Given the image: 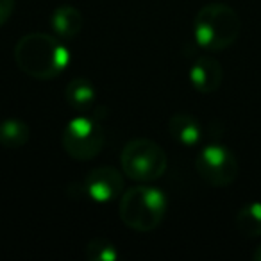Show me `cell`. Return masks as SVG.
<instances>
[{
  "label": "cell",
  "mask_w": 261,
  "mask_h": 261,
  "mask_svg": "<svg viewBox=\"0 0 261 261\" xmlns=\"http://www.w3.org/2000/svg\"><path fill=\"white\" fill-rule=\"evenodd\" d=\"M84 256L90 261H116L118 257V250L116 245L109 240L97 236V238L90 240L84 249Z\"/></svg>",
  "instance_id": "cell-14"
},
{
  "label": "cell",
  "mask_w": 261,
  "mask_h": 261,
  "mask_svg": "<svg viewBox=\"0 0 261 261\" xmlns=\"http://www.w3.org/2000/svg\"><path fill=\"white\" fill-rule=\"evenodd\" d=\"M242 20L227 4L211 2L200 8L193 22V36L199 47L211 52L229 48L240 36Z\"/></svg>",
  "instance_id": "cell-2"
},
{
  "label": "cell",
  "mask_w": 261,
  "mask_h": 261,
  "mask_svg": "<svg viewBox=\"0 0 261 261\" xmlns=\"http://www.w3.org/2000/svg\"><path fill=\"white\" fill-rule=\"evenodd\" d=\"M83 15L70 4L59 6L50 16V27L59 40H73L83 29Z\"/></svg>",
  "instance_id": "cell-10"
},
{
  "label": "cell",
  "mask_w": 261,
  "mask_h": 261,
  "mask_svg": "<svg viewBox=\"0 0 261 261\" xmlns=\"http://www.w3.org/2000/svg\"><path fill=\"white\" fill-rule=\"evenodd\" d=\"M195 168L202 181L217 188L232 185L238 177V161L234 154L220 143L202 147L197 154Z\"/></svg>",
  "instance_id": "cell-6"
},
{
  "label": "cell",
  "mask_w": 261,
  "mask_h": 261,
  "mask_svg": "<svg viewBox=\"0 0 261 261\" xmlns=\"http://www.w3.org/2000/svg\"><path fill=\"white\" fill-rule=\"evenodd\" d=\"M234 225L240 234L247 238L261 236V202H249L238 210Z\"/></svg>",
  "instance_id": "cell-12"
},
{
  "label": "cell",
  "mask_w": 261,
  "mask_h": 261,
  "mask_svg": "<svg viewBox=\"0 0 261 261\" xmlns=\"http://www.w3.org/2000/svg\"><path fill=\"white\" fill-rule=\"evenodd\" d=\"M168 210L167 195L154 186H133L120 199L118 213L127 227L138 232H150L160 227Z\"/></svg>",
  "instance_id": "cell-3"
},
{
  "label": "cell",
  "mask_w": 261,
  "mask_h": 261,
  "mask_svg": "<svg viewBox=\"0 0 261 261\" xmlns=\"http://www.w3.org/2000/svg\"><path fill=\"white\" fill-rule=\"evenodd\" d=\"M168 130L172 138L182 147H195L202 140V127L195 116L188 113H175L168 120Z\"/></svg>",
  "instance_id": "cell-9"
},
{
  "label": "cell",
  "mask_w": 261,
  "mask_h": 261,
  "mask_svg": "<svg viewBox=\"0 0 261 261\" xmlns=\"http://www.w3.org/2000/svg\"><path fill=\"white\" fill-rule=\"evenodd\" d=\"M65 98L68 102L70 108L75 111H88L93 108L95 100H97V91L95 86L84 77H73L65 90Z\"/></svg>",
  "instance_id": "cell-11"
},
{
  "label": "cell",
  "mask_w": 261,
  "mask_h": 261,
  "mask_svg": "<svg viewBox=\"0 0 261 261\" xmlns=\"http://www.w3.org/2000/svg\"><path fill=\"white\" fill-rule=\"evenodd\" d=\"M70 58V50L56 34H25L15 47L16 65L33 79L48 81L58 77L68 68Z\"/></svg>",
  "instance_id": "cell-1"
},
{
  "label": "cell",
  "mask_w": 261,
  "mask_h": 261,
  "mask_svg": "<svg viewBox=\"0 0 261 261\" xmlns=\"http://www.w3.org/2000/svg\"><path fill=\"white\" fill-rule=\"evenodd\" d=\"M84 193L97 204H108L116 200L125 192L123 172L115 167H98L88 172L83 182Z\"/></svg>",
  "instance_id": "cell-7"
},
{
  "label": "cell",
  "mask_w": 261,
  "mask_h": 261,
  "mask_svg": "<svg viewBox=\"0 0 261 261\" xmlns=\"http://www.w3.org/2000/svg\"><path fill=\"white\" fill-rule=\"evenodd\" d=\"M61 142L63 149L70 158L77 161H88L102 152L106 135L97 120L79 115L65 125Z\"/></svg>",
  "instance_id": "cell-5"
},
{
  "label": "cell",
  "mask_w": 261,
  "mask_h": 261,
  "mask_svg": "<svg viewBox=\"0 0 261 261\" xmlns=\"http://www.w3.org/2000/svg\"><path fill=\"white\" fill-rule=\"evenodd\" d=\"M15 11V0H0V27L11 18Z\"/></svg>",
  "instance_id": "cell-15"
},
{
  "label": "cell",
  "mask_w": 261,
  "mask_h": 261,
  "mask_svg": "<svg viewBox=\"0 0 261 261\" xmlns=\"http://www.w3.org/2000/svg\"><path fill=\"white\" fill-rule=\"evenodd\" d=\"M254 259H256V261H261V243L257 245L256 252H254Z\"/></svg>",
  "instance_id": "cell-16"
},
{
  "label": "cell",
  "mask_w": 261,
  "mask_h": 261,
  "mask_svg": "<svg viewBox=\"0 0 261 261\" xmlns=\"http://www.w3.org/2000/svg\"><path fill=\"white\" fill-rule=\"evenodd\" d=\"M222 65L215 58H199L190 68V83L199 93H213L222 84Z\"/></svg>",
  "instance_id": "cell-8"
},
{
  "label": "cell",
  "mask_w": 261,
  "mask_h": 261,
  "mask_svg": "<svg viewBox=\"0 0 261 261\" xmlns=\"http://www.w3.org/2000/svg\"><path fill=\"white\" fill-rule=\"evenodd\" d=\"M29 142V125L18 118H6L0 122V145L20 149Z\"/></svg>",
  "instance_id": "cell-13"
},
{
  "label": "cell",
  "mask_w": 261,
  "mask_h": 261,
  "mask_svg": "<svg viewBox=\"0 0 261 261\" xmlns=\"http://www.w3.org/2000/svg\"><path fill=\"white\" fill-rule=\"evenodd\" d=\"M122 172L136 182H152L167 170V154L160 143L147 138H136L125 143L120 154Z\"/></svg>",
  "instance_id": "cell-4"
}]
</instances>
